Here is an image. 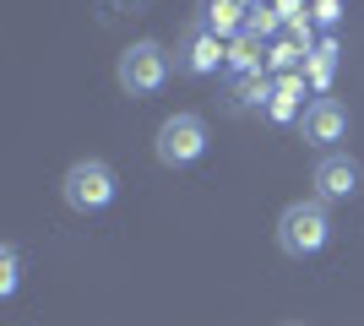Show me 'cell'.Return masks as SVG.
I'll use <instances>...</instances> for the list:
<instances>
[{"mask_svg":"<svg viewBox=\"0 0 364 326\" xmlns=\"http://www.w3.org/2000/svg\"><path fill=\"white\" fill-rule=\"evenodd\" d=\"M326 245H332V212H326V202L283 207V217H277V250H283V256L310 261V256H321Z\"/></svg>","mask_w":364,"mask_h":326,"instance_id":"1","label":"cell"},{"mask_svg":"<svg viewBox=\"0 0 364 326\" xmlns=\"http://www.w3.org/2000/svg\"><path fill=\"white\" fill-rule=\"evenodd\" d=\"M60 196L71 212L92 217V212H109L114 207V196H120V180H114V169H109L104 158H82V163H71L60 180Z\"/></svg>","mask_w":364,"mask_h":326,"instance_id":"2","label":"cell"},{"mask_svg":"<svg viewBox=\"0 0 364 326\" xmlns=\"http://www.w3.org/2000/svg\"><path fill=\"white\" fill-rule=\"evenodd\" d=\"M114 77H120V87H125L131 98H152V93H164L168 77H174V55H168L164 44L141 38V44H131V49L120 55Z\"/></svg>","mask_w":364,"mask_h":326,"instance_id":"3","label":"cell"},{"mask_svg":"<svg viewBox=\"0 0 364 326\" xmlns=\"http://www.w3.org/2000/svg\"><path fill=\"white\" fill-rule=\"evenodd\" d=\"M207 158V120L201 114H168L158 125V163L164 169H191Z\"/></svg>","mask_w":364,"mask_h":326,"instance_id":"4","label":"cell"},{"mask_svg":"<svg viewBox=\"0 0 364 326\" xmlns=\"http://www.w3.org/2000/svg\"><path fill=\"white\" fill-rule=\"evenodd\" d=\"M218 65H228V44L207 22H191L174 38V71L180 77H218Z\"/></svg>","mask_w":364,"mask_h":326,"instance_id":"5","label":"cell"},{"mask_svg":"<svg viewBox=\"0 0 364 326\" xmlns=\"http://www.w3.org/2000/svg\"><path fill=\"white\" fill-rule=\"evenodd\" d=\"M310 185H316V202H353L359 196V163L348 153H321L316 174H310Z\"/></svg>","mask_w":364,"mask_h":326,"instance_id":"6","label":"cell"},{"mask_svg":"<svg viewBox=\"0 0 364 326\" xmlns=\"http://www.w3.org/2000/svg\"><path fill=\"white\" fill-rule=\"evenodd\" d=\"M299 131H304V141H310V147H332V141L348 136V109L337 104V98H310Z\"/></svg>","mask_w":364,"mask_h":326,"instance_id":"7","label":"cell"},{"mask_svg":"<svg viewBox=\"0 0 364 326\" xmlns=\"http://www.w3.org/2000/svg\"><path fill=\"white\" fill-rule=\"evenodd\" d=\"M304 87H310V82H304V71H294V77H272V93H267V109H261V114H267V120L272 125H294V120H304Z\"/></svg>","mask_w":364,"mask_h":326,"instance_id":"8","label":"cell"},{"mask_svg":"<svg viewBox=\"0 0 364 326\" xmlns=\"http://www.w3.org/2000/svg\"><path fill=\"white\" fill-rule=\"evenodd\" d=\"M201 22H207L223 44H234L240 33H250V6H245V0H201Z\"/></svg>","mask_w":364,"mask_h":326,"instance_id":"9","label":"cell"},{"mask_svg":"<svg viewBox=\"0 0 364 326\" xmlns=\"http://www.w3.org/2000/svg\"><path fill=\"white\" fill-rule=\"evenodd\" d=\"M337 38H316V49H310V60H304V82H310V93L316 98H326V87H332V77H337Z\"/></svg>","mask_w":364,"mask_h":326,"instance_id":"10","label":"cell"},{"mask_svg":"<svg viewBox=\"0 0 364 326\" xmlns=\"http://www.w3.org/2000/svg\"><path fill=\"white\" fill-rule=\"evenodd\" d=\"M267 55H272V49L261 44L256 33H240V38L228 44V71H234V77H250V71H261V65H267Z\"/></svg>","mask_w":364,"mask_h":326,"instance_id":"11","label":"cell"},{"mask_svg":"<svg viewBox=\"0 0 364 326\" xmlns=\"http://www.w3.org/2000/svg\"><path fill=\"white\" fill-rule=\"evenodd\" d=\"M267 93H272V77L267 71H250V77H234V109H267Z\"/></svg>","mask_w":364,"mask_h":326,"instance_id":"12","label":"cell"},{"mask_svg":"<svg viewBox=\"0 0 364 326\" xmlns=\"http://www.w3.org/2000/svg\"><path fill=\"white\" fill-rule=\"evenodd\" d=\"M304 60H310V49H304V44L277 38L272 55H267V71H272V77H294V71H304Z\"/></svg>","mask_w":364,"mask_h":326,"instance_id":"13","label":"cell"},{"mask_svg":"<svg viewBox=\"0 0 364 326\" xmlns=\"http://www.w3.org/2000/svg\"><path fill=\"white\" fill-rule=\"evenodd\" d=\"M310 22L316 28H337L343 22V0H310Z\"/></svg>","mask_w":364,"mask_h":326,"instance_id":"14","label":"cell"},{"mask_svg":"<svg viewBox=\"0 0 364 326\" xmlns=\"http://www.w3.org/2000/svg\"><path fill=\"white\" fill-rule=\"evenodd\" d=\"M277 28H283V11H267V6L250 11V33H256V38H272Z\"/></svg>","mask_w":364,"mask_h":326,"instance_id":"15","label":"cell"},{"mask_svg":"<svg viewBox=\"0 0 364 326\" xmlns=\"http://www.w3.org/2000/svg\"><path fill=\"white\" fill-rule=\"evenodd\" d=\"M16 261H22V256H16V245L0 250V294H16Z\"/></svg>","mask_w":364,"mask_h":326,"instance_id":"16","label":"cell"}]
</instances>
